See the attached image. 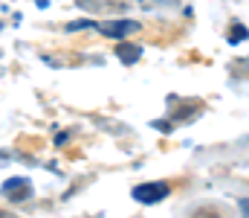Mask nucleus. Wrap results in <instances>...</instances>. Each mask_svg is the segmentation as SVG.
<instances>
[{"instance_id":"6","label":"nucleus","mask_w":249,"mask_h":218,"mask_svg":"<svg viewBox=\"0 0 249 218\" xmlns=\"http://www.w3.org/2000/svg\"><path fill=\"white\" fill-rule=\"evenodd\" d=\"M247 38H249V32H247L244 23H232V26H229V44H241V41H247Z\"/></svg>"},{"instance_id":"5","label":"nucleus","mask_w":249,"mask_h":218,"mask_svg":"<svg viewBox=\"0 0 249 218\" xmlns=\"http://www.w3.org/2000/svg\"><path fill=\"white\" fill-rule=\"evenodd\" d=\"M116 56H119L122 64H136L139 56H142V47H136V44H119L116 47Z\"/></svg>"},{"instance_id":"4","label":"nucleus","mask_w":249,"mask_h":218,"mask_svg":"<svg viewBox=\"0 0 249 218\" xmlns=\"http://www.w3.org/2000/svg\"><path fill=\"white\" fill-rule=\"evenodd\" d=\"M81 9L87 12H113V9H124V3H113V0H75Z\"/></svg>"},{"instance_id":"1","label":"nucleus","mask_w":249,"mask_h":218,"mask_svg":"<svg viewBox=\"0 0 249 218\" xmlns=\"http://www.w3.org/2000/svg\"><path fill=\"white\" fill-rule=\"evenodd\" d=\"M168 195H171V186H168V183H162V180L133 186V198H136L139 204H160V201H165Z\"/></svg>"},{"instance_id":"7","label":"nucleus","mask_w":249,"mask_h":218,"mask_svg":"<svg viewBox=\"0 0 249 218\" xmlns=\"http://www.w3.org/2000/svg\"><path fill=\"white\" fill-rule=\"evenodd\" d=\"M75 29H96V20H72V23H67V32H75Z\"/></svg>"},{"instance_id":"8","label":"nucleus","mask_w":249,"mask_h":218,"mask_svg":"<svg viewBox=\"0 0 249 218\" xmlns=\"http://www.w3.org/2000/svg\"><path fill=\"white\" fill-rule=\"evenodd\" d=\"M0 29H3V23H0Z\"/></svg>"},{"instance_id":"2","label":"nucleus","mask_w":249,"mask_h":218,"mask_svg":"<svg viewBox=\"0 0 249 218\" xmlns=\"http://www.w3.org/2000/svg\"><path fill=\"white\" fill-rule=\"evenodd\" d=\"M139 29L142 26L136 20H107V23H96V32H102L105 38H116V41H122V38L139 32Z\"/></svg>"},{"instance_id":"3","label":"nucleus","mask_w":249,"mask_h":218,"mask_svg":"<svg viewBox=\"0 0 249 218\" xmlns=\"http://www.w3.org/2000/svg\"><path fill=\"white\" fill-rule=\"evenodd\" d=\"M0 192L9 201H26V198H32V183L26 178H9V180H3Z\"/></svg>"}]
</instances>
